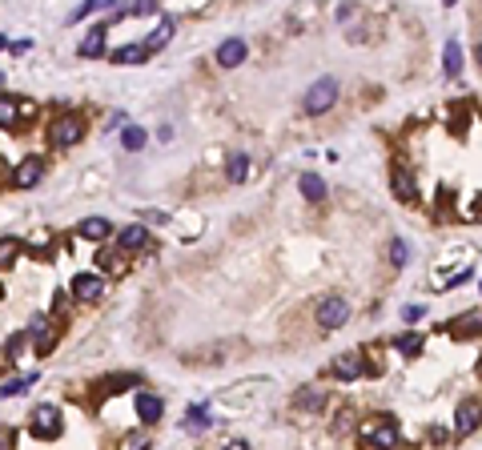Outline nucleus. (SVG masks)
Here are the masks:
<instances>
[{
	"mask_svg": "<svg viewBox=\"0 0 482 450\" xmlns=\"http://www.w3.org/2000/svg\"><path fill=\"white\" fill-rule=\"evenodd\" d=\"M362 442L366 446H382V450H390V446H398V422L394 418H370V422H362Z\"/></svg>",
	"mask_w": 482,
	"mask_h": 450,
	"instance_id": "f257e3e1",
	"label": "nucleus"
},
{
	"mask_svg": "<svg viewBox=\"0 0 482 450\" xmlns=\"http://www.w3.org/2000/svg\"><path fill=\"white\" fill-rule=\"evenodd\" d=\"M16 253H21V246H16L13 238H4V241H0V270H8Z\"/></svg>",
	"mask_w": 482,
	"mask_h": 450,
	"instance_id": "c85d7f7f",
	"label": "nucleus"
},
{
	"mask_svg": "<svg viewBox=\"0 0 482 450\" xmlns=\"http://www.w3.org/2000/svg\"><path fill=\"white\" fill-rule=\"evenodd\" d=\"M478 422H482V402L478 398H470V402H462L458 406V414H454V434H474L478 430Z\"/></svg>",
	"mask_w": 482,
	"mask_h": 450,
	"instance_id": "1a4fd4ad",
	"label": "nucleus"
},
{
	"mask_svg": "<svg viewBox=\"0 0 482 450\" xmlns=\"http://www.w3.org/2000/svg\"><path fill=\"white\" fill-rule=\"evenodd\" d=\"M105 294V277L101 274H76L73 277V298L76 301H97Z\"/></svg>",
	"mask_w": 482,
	"mask_h": 450,
	"instance_id": "9d476101",
	"label": "nucleus"
},
{
	"mask_svg": "<svg viewBox=\"0 0 482 450\" xmlns=\"http://www.w3.org/2000/svg\"><path fill=\"white\" fill-rule=\"evenodd\" d=\"M25 346H28V334H16L13 342H8V354H25Z\"/></svg>",
	"mask_w": 482,
	"mask_h": 450,
	"instance_id": "72a5a7b5",
	"label": "nucleus"
},
{
	"mask_svg": "<svg viewBox=\"0 0 482 450\" xmlns=\"http://www.w3.org/2000/svg\"><path fill=\"white\" fill-rule=\"evenodd\" d=\"M81 137H85V121H81L76 112H64V117H57L49 125V141L57 149H69V145H76Z\"/></svg>",
	"mask_w": 482,
	"mask_h": 450,
	"instance_id": "f03ea898",
	"label": "nucleus"
},
{
	"mask_svg": "<svg viewBox=\"0 0 482 450\" xmlns=\"http://www.w3.org/2000/svg\"><path fill=\"white\" fill-rule=\"evenodd\" d=\"M394 197L406 201V205L418 197V185H414V173H410V169H394Z\"/></svg>",
	"mask_w": 482,
	"mask_h": 450,
	"instance_id": "4468645a",
	"label": "nucleus"
},
{
	"mask_svg": "<svg viewBox=\"0 0 482 450\" xmlns=\"http://www.w3.org/2000/svg\"><path fill=\"white\" fill-rule=\"evenodd\" d=\"M125 446H129V450H141V446H149V438H145V434H125Z\"/></svg>",
	"mask_w": 482,
	"mask_h": 450,
	"instance_id": "f704fd0d",
	"label": "nucleus"
},
{
	"mask_svg": "<svg viewBox=\"0 0 482 450\" xmlns=\"http://www.w3.org/2000/svg\"><path fill=\"white\" fill-rule=\"evenodd\" d=\"M149 57L145 45H125V49H113V61L117 64H141Z\"/></svg>",
	"mask_w": 482,
	"mask_h": 450,
	"instance_id": "4be33fe9",
	"label": "nucleus"
},
{
	"mask_svg": "<svg viewBox=\"0 0 482 450\" xmlns=\"http://www.w3.org/2000/svg\"><path fill=\"white\" fill-rule=\"evenodd\" d=\"M394 350H402V354H418L422 350V334H402L394 342Z\"/></svg>",
	"mask_w": 482,
	"mask_h": 450,
	"instance_id": "cd10ccee",
	"label": "nucleus"
},
{
	"mask_svg": "<svg viewBox=\"0 0 482 450\" xmlns=\"http://www.w3.org/2000/svg\"><path fill=\"white\" fill-rule=\"evenodd\" d=\"M297 406H306V410H321V394H318V390H302V394H297Z\"/></svg>",
	"mask_w": 482,
	"mask_h": 450,
	"instance_id": "2f4dec72",
	"label": "nucleus"
},
{
	"mask_svg": "<svg viewBox=\"0 0 482 450\" xmlns=\"http://www.w3.org/2000/svg\"><path fill=\"white\" fill-rule=\"evenodd\" d=\"M16 121H21V105H16L13 97L0 93V129H13Z\"/></svg>",
	"mask_w": 482,
	"mask_h": 450,
	"instance_id": "b1692460",
	"label": "nucleus"
},
{
	"mask_svg": "<svg viewBox=\"0 0 482 450\" xmlns=\"http://www.w3.org/2000/svg\"><path fill=\"white\" fill-rule=\"evenodd\" d=\"M334 374H338V382H358V378L366 374V354H362V350H346L334 362Z\"/></svg>",
	"mask_w": 482,
	"mask_h": 450,
	"instance_id": "6e6552de",
	"label": "nucleus"
},
{
	"mask_svg": "<svg viewBox=\"0 0 482 450\" xmlns=\"http://www.w3.org/2000/svg\"><path fill=\"white\" fill-rule=\"evenodd\" d=\"M390 262H394V265L410 262V246H406V241H390Z\"/></svg>",
	"mask_w": 482,
	"mask_h": 450,
	"instance_id": "7c9ffc66",
	"label": "nucleus"
},
{
	"mask_svg": "<svg viewBox=\"0 0 482 450\" xmlns=\"http://www.w3.org/2000/svg\"><path fill=\"white\" fill-rule=\"evenodd\" d=\"M28 434L33 438H61V410L57 406H37L33 410V422H28Z\"/></svg>",
	"mask_w": 482,
	"mask_h": 450,
	"instance_id": "20e7f679",
	"label": "nucleus"
},
{
	"mask_svg": "<svg viewBox=\"0 0 482 450\" xmlns=\"http://www.w3.org/2000/svg\"><path fill=\"white\" fill-rule=\"evenodd\" d=\"M442 69H446V76H458V73H462V49H458V40H446Z\"/></svg>",
	"mask_w": 482,
	"mask_h": 450,
	"instance_id": "aec40b11",
	"label": "nucleus"
},
{
	"mask_svg": "<svg viewBox=\"0 0 482 450\" xmlns=\"http://www.w3.org/2000/svg\"><path fill=\"white\" fill-rule=\"evenodd\" d=\"M474 61H478V64H482V45H478V49H474Z\"/></svg>",
	"mask_w": 482,
	"mask_h": 450,
	"instance_id": "ea45409f",
	"label": "nucleus"
},
{
	"mask_svg": "<svg viewBox=\"0 0 482 450\" xmlns=\"http://www.w3.org/2000/svg\"><path fill=\"white\" fill-rule=\"evenodd\" d=\"M474 221H482V201H478V205H474Z\"/></svg>",
	"mask_w": 482,
	"mask_h": 450,
	"instance_id": "58836bf2",
	"label": "nucleus"
},
{
	"mask_svg": "<svg viewBox=\"0 0 482 450\" xmlns=\"http://www.w3.org/2000/svg\"><path fill=\"white\" fill-rule=\"evenodd\" d=\"M33 382H40V378H37V374H25V378H8V382L0 386V398H16V394H25V390L33 386Z\"/></svg>",
	"mask_w": 482,
	"mask_h": 450,
	"instance_id": "393cba45",
	"label": "nucleus"
},
{
	"mask_svg": "<svg viewBox=\"0 0 482 450\" xmlns=\"http://www.w3.org/2000/svg\"><path fill=\"white\" fill-rule=\"evenodd\" d=\"M28 338H33V346H37V354H49V350H52V342H57V334L49 330V322H45V318H37V322H33Z\"/></svg>",
	"mask_w": 482,
	"mask_h": 450,
	"instance_id": "dca6fc26",
	"label": "nucleus"
},
{
	"mask_svg": "<svg viewBox=\"0 0 482 450\" xmlns=\"http://www.w3.org/2000/svg\"><path fill=\"white\" fill-rule=\"evenodd\" d=\"M422 318V306H406V322H418Z\"/></svg>",
	"mask_w": 482,
	"mask_h": 450,
	"instance_id": "4c0bfd02",
	"label": "nucleus"
},
{
	"mask_svg": "<svg viewBox=\"0 0 482 450\" xmlns=\"http://www.w3.org/2000/svg\"><path fill=\"white\" fill-rule=\"evenodd\" d=\"M350 322V306L342 298H326L318 306V325L321 330H342Z\"/></svg>",
	"mask_w": 482,
	"mask_h": 450,
	"instance_id": "39448f33",
	"label": "nucleus"
},
{
	"mask_svg": "<svg viewBox=\"0 0 482 450\" xmlns=\"http://www.w3.org/2000/svg\"><path fill=\"white\" fill-rule=\"evenodd\" d=\"M101 270H113V274H121V258H113V253H101Z\"/></svg>",
	"mask_w": 482,
	"mask_h": 450,
	"instance_id": "473e14b6",
	"label": "nucleus"
},
{
	"mask_svg": "<svg viewBox=\"0 0 482 450\" xmlns=\"http://www.w3.org/2000/svg\"><path fill=\"white\" fill-rule=\"evenodd\" d=\"M189 430V434H205L213 426V418H210V406H189V414H185V422H181Z\"/></svg>",
	"mask_w": 482,
	"mask_h": 450,
	"instance_id": "2eb2a0df",
	"label": "nucleus"
},
{
	"mask_svg": "<svg viewBox=\"0 0 482 450\" xmlns=\"http://www.w3.org/2000/svg\"><path fill=\"white\" fill-rule=\"evenodd\" d=\"M129 386H137L133 374H113V378H105V390H109V394H117V390H129Z\"/></svg>",
	"mask_w": 482,
	"mask_h": 450,
	"instance_id": "c756f323",
	"label": "nucleus"
},
{
	"mask_svg": "<svg viewBox=\"0 0 482 450\" xmlns=\"http://www.w3.org/2000/svg\"><path fill=\"white\" fill-rule=\"evenodd\" d=\"M334 100H338V81H334V76H321V81H314L309 93H306V112H309V117H321Z\"/></svg>",
	"mask_w": 482,
	"mask_h": 450,
	"instance_id": "7ed1b4c3",
	"label": "nucleus"
},
{
	"mask_svg": "<svg viewBox=\"0 0 482 450\" xmlns=\"http://www.w3.org/2000/svg\"><path fill=\"white\" fill-rule=\"evenodd\" d=\"M8 49H13V57H25V52L33 49V45H28V40H13V45H8Z\"/></svg>",
	"mask_w": 482,
	"mask_h": 450,
	"instance_id": "c9c22d12",
	"label": "nucleus"
},
{
	"mask_svg": "<svg viewBox=\"0 0 482 450\" xmlns=\"http://www.w3.org/2000/svg\"><path fill=\"white\" fill-rule=\"evenodd\" d=\"M297 185H302L306 201H321V197H326V181H321L318 173H302V181H297Z\"/></svg>",
	"mask_w": 482,
	"mask_h": 450,
	"instance_id": "5701e85b",
	"label": "nucleus"
},
{
	"mask_svg": "<svg viewBox=\"0 0 482 450\" xmlns=\"http://www.w3.org/2000/svg\"><path fill=\"white\" fill-rule=\"evenodd\" d=\"M81 238L85 241H105L109 238V221H105V217H85V221H81Z\"/></svg>",
	"mask_w": 482,
	"mask_h": 450,
	"instance_id": "a211bd4d",
	"label": "nucleus"
},
{
	"mask_svg": "<svg viewBox=\"0 0 482 450\" xmlns=\"http://www.w3.org/2000/svg\"><path fill=\"white\" fill-rule=\"evenodd\" d=\"M442 4H454V0H442Z\"/></svg>",
	"mask_w": 482,
	"mask_h": 450,
	"instance_id": "a19ab883",
	"label": "nucleus"
},
{
	"mask_svg": "<svg viewBox=\"0 0 482 450\" xmlns=\"http://www.w3.org/2000/svg\"><path fill=\"white\" fill-rule=\"evenodd\" d=\"M45 169H49V161L33 153V157H25V161H21V165L13 169V185H16V189H33V185L40 181V177H45Z\"/></svg>",
	"mask_w": 482,
	"mask_h": 450,
	"instance_id": "423d86ee",
	"label": "nucleus"
},
{
	"mask_svg": "<svg viewBox=\"0 0 482 450\" xmlns=\"http://www.w3.org/2000/svg\"><path fill=\"white\" fill-rule=\"evenodd\" d=\"M225 177H229V185H241V181H246V177H249V157H246V153H234V157H229Z\"/></svg>",
	"mask_w": 482,
	"mask_h": 450,
	"instance_id": "6ab92c4d",
	"label": "nucleus"
},
{
	"mask_svg": "<svg viewBox=\"0 0 482 450\" xmlns=\"http://www.w3.org/2000/svg\"><path fill=\"white\" fill-rule=\"evenodd\" d=\"M121 145L129 153H137V149H145V129L141 125H125V133H121Z\"/></svg>",
	"mask_w": 482,
	"mask_h": 450,
	"instance_id": "a878e982",
	"label": "nucleus"
},
{
	"mask_svg": "<svg viewBox=\"0 0 482 450\" xmlns=\"http://www.w3.org/2000/svg\"><path fill=\"white\" fill-rule=\"evenodd\" d=\"M16 442V430H0V446H13Z\"/></svg>",
	"mask_w": 482,
	"mask_h": 450,
	"instance_id": "e433bc0d",
	"label": "nucleus"
},
{
	"mask_svg": "<svg viewBox=\"0 0 482 450\" xmlns=\"http://www.w3.org/2000/svg\"><path fill=\"white\" fill-rule=\"evenodd\" d=\"M101 8H117V0H85V4H76L73 13H69V21H85V16H93V13H101Z\"/></svg>",
	"mask_w": 482,
	"mask_h": 450,
	"instance_id": "412c9836",
	"label": "nucleus"
},
{
	"mask_svg": "<svg viewBox=\"0 0 482 450\" xmlns=\"http://www.w3.org/2000/svg\"><path fill=\"white\" fill-rule=\"evenodd\" d=\"M482 330V313H462V322H454V334L458 338H470Z\"/></svg>",
	"mask_w": 482,
	"mask_h": 450,
	"instance_id": "bb28decb",
	"label": "nucleus"
},
{
	"mask_svg": "<svg viewBox=\"0 0 482 450\" xmlns=\"http://www.w3.org/2000/svg\"><path fill=\"white\" fill-rule=\"evenodd\" d=\"M109 28H113V21H101V25H93L81 37V57L85 61H97L101 52H105V40H109Z\"/></svg>",
	"mask_w": 482,
	"mask_h": 450,
	"instance_id": "0eeeda50",
	"label": "nucleus"
},
{
	"mask_svg": "<svg viewBox=\"0 0 482 450\" xmlns=\"http://www.w3.org/2000/svg\"><path fill=\"white\" fill-rule=\"evenodd\" d=\"M117 246H121L125 253L145 250V246H149V229H145V225H125V229H121V238H117Z\"/></svg>",
	"mask_w": 482,
	"mask_h": 450,
	"instance_id": "f8f14e48",
	"label": "nucleus"
},
{
	"mask_svg": "<svg viewBox=\"0 0 482 450\" xmlns=\"http://www.w3.org/2000/svg\"><path fill=\"white\" fill-rule=\"evenodd\" d=\"M173 16H161V21H157V28H153V37H149L145 40V49L149 52H157V49H165V45H169V37H173Z\"/></svg>",
	"mask_w": 482,
	"mask_h": 450,
	"instance_id": "f3484780",
	"label": "nucleus"
},
{
	"mask_svg": "<svg viewBox=\"0 0 482 450\" xmlns=\"http://www.w3.org/2000/svg\"><path fill=\"white\" fill-rule=\"evenodd\" d=\"M161 410H165V402H161L157 394H137V414H141V422H145V426L157 422Z\"/></svg>",
	"mask_w": 482,
	"mask_h": 450,
	"instance_id": "ddd939ff",
	"label": "nucleus"
},
{
	"mask_svg": "<svg viewBox=\"0 0 482 450\" xmlns=\"http://www.w3.org/2000/svg\"><path fill=\"white\" fill-rule=\"evenodd\" d=\"M246 40L241 37H229V40H222V49H217V64L222 69H237V64L246 61Z\"/></svg>",
	"mask_w": 482,
	"mask_h": 450,
	"instance_id": "9b49d317",
	"label": "nucleus"
}]
</instances>
